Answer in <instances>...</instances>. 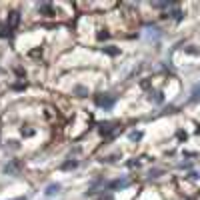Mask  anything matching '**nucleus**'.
<instances>
[{
  "label": "nucleus",
  "instance_id": "39448f33",
  "mask_svg": "<svg viewBox=\"0 0 200 200\" xmlns=\"http://www.w3.org/2000/svg\"><path fill=\"white\" fill-rule=\"evenodd\" d=\"M40 12H44V16H52V6H50V4H42Z\"/></svg>",
  "mask_w": 200,
  "mask_h": 200
},
{
  "label": "nucleus",
  "instance_id": "6e6552de",
  "mask_svg": "<svg viewBox=\"0 0 200 200\" xmlns=\"http://www.w3.org/2000/svg\"><path fill=\"white\" fill-rule=\"evenodd\" d=\"M130 138H132V140H140V138H142V132H132V134H130Z\"/></svg>",
  "mask_w": 200,
  "mask_h": 200
},
{
  "label": "nucleus",
  "instance_id": "20e7f679",
  "mask_svg": "<svg viewBox=\"0 0 200 200\" xmlns=\"http://www.w3.org/2000/svg\"><path fill=\"white\" fill-rule=\"evenodd\" d=\"M58 190H60V184H50L48 190H46V194H48V196H52V194H56Z\"/></svg>",
  "mask_w": 200,
  "mask_h": 200
},
{
  "label": "nucleus",
  "instance_id": "423d86ee",
  "mask_svg": "<svg viewBox=\"0 0 200 200\" xmlns=\"http://www.w3.org/2000/svg\"><path fill=\"white\" fill-rule=\"evenodd\" d=\"M104 52H106V54H112V56H114V54H118V48H110V46H106Z\"/></svg>",
  "mask_w": 200,
  "mask_h": 200
},
{
  "label": "nucleus",
  "instance_id": "9d476101",
  "mask_svg": "<svg viewBox=\"0 0 200 200\" xmlns=\"http://www.w3.org/2000/svg\"><path fill=\"white\" fill-rule=\"evenodd\" d=\"M62 168H76V162H66Z\"/></svg>",
  "mask_w": 200,
  "mask_h": 200
},
{
  "label": "nucleus",
  "instance_id": "f03ea898",
  "mask_svg": "<svg viewBox=\"0 0 200 200\" xmlns=\"http://www.w3.org/2000/svg\"><path fill=\"white\" fill-rule=\"evenodd\" d=\"M18 20H20V14H18V12H10V14H8V26L14 28L16 24H18Z\"/></svg>",
  "mask_w": 200,
  "mask_h": 200
},
{
  "label": "nucleus",
  "instance_id": "7ed1b4c3",
  "mask_svg": "<svg viewBox=\"0 0 200 200\" xmlns=\"http://www.w3.org/2000/svg\"><path fill=\"white\" fill-rule=\"evenodd\" d=\"M114 130V124H110V122H104V124H100V134H110Z\"/></svg>",
  "mask_w": 200,
  "mask_h": 200
},
{
  "label": "nucleus",
  "instance_id": "1a4fd4ad",
  "mask_svg": "<svg viewBox=\"0 0 200 200\" xmlns=\"http://www.w3.org/2000/svg\"><path fill=\"white\" fill-rule=\"evenodd\" d=\"M22 134H24V136H32V134H34V130H30V128H26V130H22Z\"/></svg>",
  "mask_w": 200,
  "mask_h": 200
},
{
  "label": "nucleus",
  "instance_id": "0eeeda50",
  "mask_svg": "<svg viewBox=\"0 0 200 200\" xmlns=\"http://www.w3.org/2000/svg\"><path fill=\"white\" fill-rule=\"evenodd\" d=\"M76 92H78V96H86V88H82V86H76Z\"/></svg>",
  "mask_w": 200,
  "mask_h": 200
},
{
  "label": "nucleus",
  "instance_id": "9b49d317",
  "mask_svg": "<svg viewBox=\"0 0 200 200\" xmlns=\"http://www.w3.org/2000/svg\"><path fill=\"white\" fill-rule=\"evenodd\" d=\"M18 200H24V198H18Z\"/></svg>",
  "mask_w": 200,
  "mask_h": 200
},
{
  "label": "nucleus",
  "instance_id": "f257e3e1",
  "mask_svg": "<svg viewBox=\"0 0 200 200\" xmlns=\"http://www.w3.org/2000/svg\"><path fill=\"white\" fill-rule=\"evenodd\" d=\"M96 104L102 106V108H110V106L114 104V98H112V96H108V94H98V96H96Z\"/></svg>",
  "mask_w": 200,
  "mask_h": 200
}]
</instances>
